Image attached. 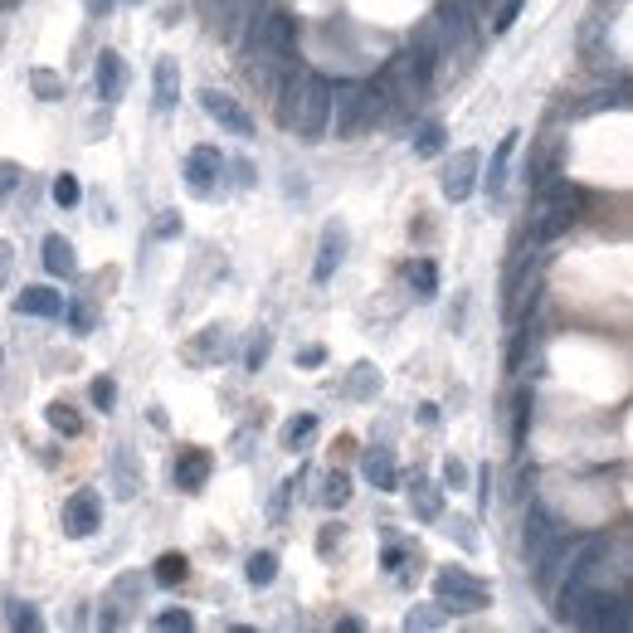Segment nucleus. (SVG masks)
I'll use <instances>...</instances> for the list:
<instances>
[{
  "label": "nucleus",
  "instance_id": "obj_1",
  "mask_svg": "<svg viewBox=\"0 0 633 633\" xmlns=\"http://www.w3.org/2000/svg\"><path fill=\"white\" fill-rule=\"evenodd\" d=\"M273 103H278V122L288 132H298L302 142H317L332 122V83L312 69H293Z\"/></svg>",
  "mask_w": 633,
  "mask_h": 633
},
{
  "label": "nucleus",
  "instance_id": "obj_2",
  "mask_svg": "<svg viewBox=\"0 0 633 633\" xmlns=\"http://www.w3.org/2000/svg\"><path fill=\"white\" fill-rule=\"evenodd\" d=\"M575 210H580V190L570 186V181H546V186H536V224H531V234L546 244V239H560L570 224H575Z\"/></svg>",
  "mask_w": 633,
  "mask_h": 633
},
{
  "label": "nucleus",
  "instance_id": "obj_3",
  "mask_svg": "<svg viewBox=\"0 0 633 633\" xmlns=\"http://www.w3.org/2000/svg\"><path fill=\"white\" fill-rule=\"evenodd\" d=\"M434 604L444 614H478V609H487V585L468 570H453V565L434 570Z\"/></svg>",
  "mask_w": 633,
  "mask_h": 633
},
{
  "label": "nucleus",
  "instance_id": "obj_4",
  "mask_svg": "<svg viewBox=\"0 0 633 633\" xmlns=\"http://www.w3.org/2000/svg\"><path fill=\"white\" fill-rule=\"evenodd\" d=\"M332 117H336V142H356L366 127H375L371 88H366V83H336L332 88Z\"/></svg>",
  "mask_w": 633,
  "mask_h": 633
},
{
  "label": "nucleus",
  "instance_id": "obj_5",
  "mask_svg": "<svg viewBox=\"0 0 633 633\" xmlns=\"http://www.w3.org/2000/svg\"><path fill=\"white\" fill-rule=\"evenodd\" d=\"M434 25H439L444 59H453V49H458V44H468V39H473V30H478V20H473V0H439V15H434Z\"/></svg>",
  "mask_w": 633,
  "mask_h": 633
},
{
  "label": "nucleus",
  "instance_id": "obj_6",
  "mask_svg": "<svg viewBox=\"0 0 633 633\" xmlns=\"http://www.w3.org/2000/svg\"><path fill=\"white\" fill-rule=\"evenodd\" d=\"M142 585H147L142 570H127V575L112 580V590L103 595V609H108V614H98L103 629H122V624H127V609H142Z\"/></svg>",
  "mask_w": 633,
  "mask_h": 633
},
{
  "label": "nucleus",
  "instance_id": "obj_7",
  "mask_svg": "<svg viewBox=\"0 0 633 633\" xmlns=\"http://www.w3.org/2000/svg\"><path fill=\"white\" fill-rule=\"evenodd\" d=\"M220 176H224V156L220 147H195L186 156V186L195 200H210L215 195V186H220Z\"/></svg>",
  "mask_w": 633,
  "mask_h": 633
},
{
  "label": "nucleus",
  "instance_id": "obj_8",
  "mask_svg": "<svg viewBox=\"0 0 633 633\" xmlns=\"http://www.w3.org/2000/svg\"><path fill=\"white\" fill-rule=\"evenodd\" d=\"M254 44L273 49V54H298V20L288 10H268L254 20Z\"/></svg>",
  "mask_w": 633,
  "mask_h": 633
},
{
  "label": "nucleus",
  "instance_id": "obj_9",
  "mask_svg": "<svg viewBox=\"0 0 633 633\" xmlns=\"http://www.w3.org/2000/svg\"><path fill=\"white\" fill-rule=\"evenodd\" d=\"M200 108L210 122H220L224 132H234V137H254V117L239 108L229 93H215V88H200Z\"/></svg>",
  "mask_w": 633,
  "mask_h": 633
},
{
  "label": "nucleus",
  "instance_id": "obj_10",
  "mask_svg": "<svg viewBox=\"0 0 633 633\" xmlns=\"http://www.w3.org/2000/svg\"><path fill=\"white\" fill-rule=\"evenodd\" d=\"M98 522H103V497H98L93 487H83V492H74V497L64 502V531H69L74 541L93 536Z\"/></svg>",
  "mask_w": 633,
  "mask_h": 633
},
{
  "label": "nucleus",
  "instance_id": "obj_11",
  "mask_svg": "<svg viewBox=\"0 0 633 633\" xmlns=\"http://www.w3.org/2000/svg\"><path fill=\"white\" fill-rule=\"evenodd\" d=\"M478 171H483V156L478 151H458L444 166V195L453 205H463L473 190H478Z\"/></svg>",
  "mask_w": 633,
  "mask_h": 633
},
{
  "label": "nucleus",
  "instance_id": "obj_12",
  "mask_svg": "<svg viewBox=\"0 0 633 633\" xmlns=\"http://www.w3.org/2000/svg\"><path fill=\"white\" fill-rule=\"evenodd\" d=\"M93 83H98V98H103V103H117V98L127 93V64H122L117 49H103V54H98Z\"/></svg>",
  "mask_w": 633,
  "mask_h": 633
},
{
  "label": "nucleus",
  "instance_id": "obj_13",
  "mask_svg": "<svg viewBox=\"0 0 633 633\" xmlns=\"http://www.w3.org/2000/svg\"><path fill=\"white\" fill-rule=\"evenodd\" d=\"M341 259H346V229H341V224H327V229H322L317 263H312V278H317V283H332L336 268H341Z\"/></svg>",
  "mask_w": 633,
  "mask_h": 633
},
{
  "label": "nucleus",
  "instance_id": "obj_14",
  "mask_svg": "<svg viewBox=\"0 0 633 633\" xmlns=\"http://www.w3.org/2000/svg\"><path fill=\"white\" fill-rule=\"evenodd\" d=\"M210 468H215V458L205 448H181V458H176V487L181 492H200V487L210 483Z\"/></svg>",
  "mask_w": 633,
  "mask_h": 633
},
{
  "label": "nucleus",
  "instance_id": "obj_15",
  "mask_svg": "<svg viewBox=\"0 0 633 633\" xmlns=\"http://www.w3.org/2000/svg\"><path fill=\"white\" fill-rule=\"evenodd\" d=\"M151 93H156V112H171L181 103V64L166 54L156 59V74H151Z\"/></svg>",
  "mask_w": 633,
  "mask_h": 633
},
{
  "label": "nucleus",
  "instance_id": "obj_16",
  "mask_svg": "<svg viewBox=\"0 0 633 633\" xmlns=\"http://www.w3.org/2000/svg\"><path fill=\"white\" fill-rule=\"evenodd\" d=\"M361 473H366V483H371L375 492H395V487H400V473H395L390 448H366V453H361Z\"/></svg>",
  "mask_w": 633,
  "mask_h": 633
},
{
  "label": "nucleus",
  "instance_id": "obj_17",
  "mask_svg": "<svg viewBox=\"0 0 633 633\" xmlns=\"http://www.w3.org/2000/svg\"><path fill=\"white\" fill-rule=\"evenodd\" d=\"M556 517H551V512H546V507H541V502H531V512H526V556L536 560L541 556V551H546V546H551V541H556Z\"/></svg>",
  "mask_w": 633,
  "mask_h": 633
},
{
  "label": "nucleus",
  "instance_id": "obj_18",
  "mask_svg": "<svg viewBox=\"0 0 633 633\" xmlns=\"http://www.w3.org/2000/svg\"><path fill=\"white\" fill-rule=\"evenodd\" d=\"M410 512L419 522H444V487L429 483V478H414L410 483Z\"/></svg>",
  "mask_w": 633,
  "mask_h": 633
},
{
  "label": "nucleus",
  "instance_id": "obj_19",
  "mask_svg": "<svg viewBox=\"0 0 633 633\" xmlns=\"http://www.w3.org/2000/svg\"><path fill=\"white\" fill-rule=\"evenodd\" d=\"M44 268L54 278H74L78 273V249L64 239V234H44Z\"/></svg>",
  "mask_w": 633,
  "mask_h": 633
},
{
  "label": "nucleus",
  "instance_id": "obj_20",
  "mask_svg": "<svg viewBox=\"0 0 633 633\" xmlns=\"http://www.w3.org/2000/svg\"><path fill=\"white\" fill-rule=\"evenodd\" d=\"M517 132H507L502 142H497V151H492V166H487V176L478 181V186L487 190V195H502V186H507V166H512V151H517Z\"/></svg>",
  "mask_w": 633,
  "mask_h": 633
},
{
  "label": "nucleus",
  "instance_id": "obj_21",
  "mask_svg": "<svg viewBox=\"0 0 633 633\" xmlns=\"http://www.w3.org/2000/svg\"><path fill=\"white\" fill-rule=\"evenodd\" d=\"M15 312L20 317H64V298L54 288H25L15 298Z\"/></svg>",
  "mask_w": 633,
  "mask_h": 633
},
{
  "label": "nucleus",
  "instance_id": "obj_22",
  "mask_svg": "<svg viewBox=\"0 0 633 633\" xmlns=\"http://www.w3.org/2000/svg\"><path fill=\"white\" fill-rule=\"evenodd\" d=\"M531 414H536V395H531V385H517V390H512V448H517V453L526 448Z\"/></svg>",
  "mask_w": 633,
  "mask_h": 633
},
{
  "label": "nucleus",
  "instance_id": "obj_23",
  "mask_svg": "<svg viewBox=\"0 0 633 633\" xmlns=\"http://www.w3.org/2000/svg\"><path fill=\"white\" fill-rule=\"evenodd\" d=\"M190 575V560L181 551H161V556L151 560V580L161 585V590H176V585H186Z\"/></svg>",
  "mask_w": 633,
  "mask_h": 633
},
{
  "label": "nucleus",
  "instance_id": "obj_24",
  "mask_svg": "<svg viewBox=\"0 0 633 633\" xmlns=\"http://www.w3.org/2000/svg\"><path fill=\"white\" fill-rule=\"evenodd\" d=\"M244 580H249L254 590H268V585L278 580V556H273V551H254L249 565H244Z\"/></svg>",
  "mask_w": 633,
  "mask_h": 633
},
{
  "label": "nucleus",
  "instance_id": "obj_25",
  "mask_svg": "<svg viewBox=\"0 0 633 633\" xmlns=\"http://www.w3.org/2000/svg\"><path fill=\"white\" fill-rule=\"evenodd\" d=\"M44 419H49V429H59L64 439H78L83 434V419H78L74 405H64V400H54L49 410H44Z\"/></svg>",
  "mask_w": 633,
  "mask_h": 633
},
{
  "label": "nucleus",
  "instance_id": "obj_26",
  "mask_svg": "<svg viewBox=\"0 0 633 633\" xmlns=\"http://www.w3.org/2000/svg\"><path fill=\"white\" fill-rule=\"evenodd\" d=\"M410 283H414V293H419L424 302L439 298V268H434V259H414Z\"/></svg>",
  "mask_w": 633,
  "mask_h": 633
},
{
  "label": "nucleus",
  "instance_id": "obj_27",
  "mask_svg": "<svg viewBox=\"0 0 633 633\" xmlns=\"http://www.w3.org/2000/svg\"><path fill=\"white\" fill-rule=\"evenodd\" d=\"M112 473H117V497H137V473H132V448H117V458H112Z\"/></svg>",
  "mask_w": 633,
  "mask_h": 633
},
{
  "label": "nucleus",
  "instance_id": "obj_28",
  "mask_svg": "<svg viewBox=\"0 0 633 633\" xmlns=\"http://www.w3.org/2000/svg\"><path fill=\"white\" fill-rule=\"evenodd\" d=\"M312 434H317V414H298V419H288V429H283V448H302Z\"/></svg>",
  "mask_w": 633,
  "mask_h": 633
},
{
  "label": "nucleus",
  "instance_id": "obj_29",
  "mask_svg": "<svg viewBox=\"0 0 633 633\" xmlns=\"http://www.w3.org/2000/svg\"><path fill=\"white\" fill-rule=\"evenodd\" d=\"M414 151H419V156H439V151H444V127H439V122H419Z\"/></svg>",
  "mask_w": 633,
  "mask_h": 633
},
{
  "label": "nucleus",
  "instance_id": "obj_30",
  "mask_svg": "<svg viewBox=\"0 0 633 633\" xmlns=\"http://www.w3.org/2000/svg\"><path fill=\"white\" fill-rule=\"evenodd\" d=\"M322 502H327V507H346V502H351V478H346V473H327V478H322Z\"/></svg>",
  "mask_w": 633,
  "mask_h": 633
},
{
  "label": "nucleus",
  "instance_id": "obj_31",
  "mask_svg": "<svg viewBox=\"0 0 633 633\" xmlns=\"http://www.w3.org/2000/svg\"><path fill=\"white\" fill-rule=\"evenodd\" d=\"M78 200H83V186H78V176H54V205H64V210H74Z\"/></svg>",
  "mask_w": 633,
  "mask_h": 633
},
{
  "label": "nucleus",
  "instance_id": "obj_32",
  "mask_svg": "<svg viewBox=\"0 0 633 633\" xmlns=\"http://www.w3.org/2000/svg\"><path fill=\"white\" fill-rule=\"evenodd\" d=\"M444 609H439V604H419V609H410V619H405V624H410V629H444Z\"/></svg>",
  "mask_w": 633,
  "mask_h": 633
},
{
  "label": "nucleus",
  "instance_id": "obj_33",
  "mask_svg": "<svg viewBox=\"0 0 633 633\" xmlns=\"http://www.w3.org/2000/svg\"><path fill=\"white\" fill-rule=\"evenodd\" d=\"M151 624H156V629L161 633H186V629H195V619H190L186 609H161V614H156V619H151Z\"/></svg>",
  "mask_w": 633,
  "mask_h": 633
},
{
  "label": "nucleus",
  "instance_id": "obj_34",
  "mask_svg": "<svg viewBox=\"0 0 633 633\" xmlns=\"http://www.w3.org/2000/svg\"><path fill=\"white\" fill-rule=\"evenodd\" d=\"M268 346H273V336L259 327V332H254V341H249V351H244V366H249V371H259L263 361H268Z\"/></svg>",
  "mask_w": 633,
  "mask_h": 633
},
{
  "label": "nucleus",
  "instance_id": "obj_35",
  "mask_svg": "<svg viewBox=\"0 0 633 633\" xmlns=\"http://www.w3.org/2000/svg\"><path fill=\"white\" fill-rule=\"evenodd\" d=\"M30 83H35L39 98H59V93H64V78L49 74V69H35V74H30Z\"/></svg>",
  "mask_w": 633,
  "mask_h": 633
},
{
  "label": "nucleus",
  "instance_id": "obj_36",
  "mask_svg": "<svg viewBox=\"0 0 633 633\" xmlns=\"http://www.w3.org/2000/svg\"><path fill=\"white\" fill-rule=\"evenodd\" d=\"M93 405H98L103 414H108L112 405H117V380H112V375H103V380H93Z\"/></svg>",
  "mask_w": 633,
  "mask_h": 633
},
{
  "label": "nucleus",
  "instance_id": "obj_37",
  "mask_svg": "<svg viewBox=\"0 0 633 633\" xmlns=\"http://www.w3.org/2000/svg\"><path fill=\"white\" fill-rule=\"evenodd\" d=\"M522 5H526V0H502V10H497V20H492V30H497V35H507V30L517 25V15H522Z\"/></svg>",
  "mask_w": 633,
  "mask_h": 633
},
{
  "label": "nucleus",
  "instance_id": "obj_38",
  "mask_svg": "<svg viewBox=\"0 0 633 633\" xmlns=\"http://www.w3.org/2000/svg\"><path fill=\"white\" fill-rule=\"evenodd\" d=\"M44 619L35 614V604H10V629H39Z\"/></svg>",
  "mask_w": 633,
  "mask_h": 633
},
{
  "label": "nucleus",
  "instance_id": "obj_39",
  "mask_svg": "<svg viewBox=\"0 0 633 633\" xmlns=\"http://www.w3.org/2000/svg\"><path fill=\"white\" fill-rule=\"evenodd\" d=\"M20 181H25V171H20L15 161H0V205L10 200V190L20 186Z\"/></svg>",
  "mask_w": 633,
  "mask_h": 633
},
{
  "label": "nucleus",
  "instance_id": "obj_40",
  "mask_svg": "<svg viewBox=\"0 0 633 633\" xmlns=\"http://www.w3.org/2000/svg\"><path fill=\"white\" fill-rule=\"evenodd\" d=\"M229 346H224V332H205V346H195L190 351V361H210V356H224Z\"/></svg>",
  "mask_w": 633,
  "mask_h": 633
},
{
  "label": "nucleus",
  "instance_id": "obj_41",
  "mask_svg": "<svg viewBox=\"0 0 633 633\" xmlns=\"http://www.w3.org/2000/svg\"><path fill=\"white\" fill-rule=\"evenodd\" d=\"M448 536H458L463 551H478V536H473V522H468V517H453V522H448Z\"/></svg>",
  "mask_w": 633,
  "mask_h": 633
},
{
  "label": "nucleus",
  "instance_id": "obj_42",
  "mask_svg": "<svg viewBox=\"0 0 633 633\" xmlns=\"http://www.w3.org/2000/svg\"><path fill=\"white\" fill-rule=\"evenodd\" d=\"M341 531H346V526H341V522L322 526V536H317V556H332L336 546H341Z\"/></svg>",
  "mask_w": 633,
  "mask_h": 633
},
{
  "label": "nucleus",
  "instance_id": "obj_43",
  "mask_svg": "<svg viewBox=\"0 0 633 633\" xmlns=\"http://www.w3.org/2000/svg\"><path fill=\"white\" fill-rule=\"evenodd\" d=\"M444 483L453 487V492H458V487L468 483V468H463V463H458V458H448V463H444Z\"/></svg>",
  "mask_w": 633,
  "mask_h": 633
},
{
  "label": "nucleus",
  "instance_id": "obj_44",
  "mask_svg": "<svg viewBox=\"0 0 633 633\" xmlns=\"http://www.w3.org/2000/svg\"><path fill=\"white\" fill-rule=\"evenodd\" d=\"M10 268H15V249H10V239H0V293L10 283Z\"/></svg>",
  "mask_w": 633,
  "mask_h": 633
},
{
  "label": "nucleus",
  "instance_id": "obj_45",
  "mask_svg": "<svg viewBox=\"0 0 633 633\" xmlns=\"http://www.w3.org/2000/svg\"><path fill=\"white\" fill-rule=\"evenodd\" d=\"M69 317H74L78 332H93V322H98V317H93V307H83V302H78V307H69Z\"/></svg>",
  "mask_w": 633,
  "mask_h": 633
},
{
  "label": "nucleus",
  "instance_id": "obj_46",
  "mask_svg": "<svg viewBox=\"0 0 633 633\" xmlns=\"http://www.w3.org/2000/svg\"><path fill=\"white\" fill-rule=\"evenodd\" d=\"M176 229H181V215H176V210H166V215L156 220V234H161V239H171Z\"/></svg>",
  "mask_w": 633,
  "mask_h": 633
},
{
  "label": "nucleus",
  "instance_id": "obj_47",
  "mask_svg": "<svg viewBox=\"0 0 633 633\" xmlns=\"http://www.w3.org/2000/svg\"><path fill=\"white\" fill-rule=\"evenodd\" d=\"M112 5H117V0H83V10H88L93 20H103V15H108Z\"/></svg>",
  "mask_w": 633,
  "mask_h": 633
},
{
  "label": "nucleus",
  "instance_id": "obj_48",
  "mask_svg": "<svg viewBox=\"0 0 633 633\" xmlns=\"http://www.w3.org/2000/svg\"><path fill=\"white\" fill-rule=\"evenodd\" d=\"M410 551H414V546H390V551H385V570H395V565L410 556Z\"/></svg>",
  "mask_w": 633,
  "mask_h": 633
},
{
  "label": "nucleus",
  "instance_id": "obj_49",
  "mask_svg": "<svg viewBox=\"0 0 633 633\" xmlns=\"http://www.w3.org/2000/svg\"><path fill=\"white\" fill-rule=\"evenodd\" d=\"M322 361H327L322 346H307V351H302V366H322Z\"/></svg>",
  "mask_w": 633,
  "mask_h": 633
}]
</instances>
